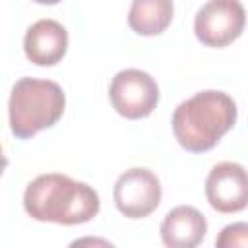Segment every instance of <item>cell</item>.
<instances>
[{"instance_id": "6da1fadb", "label": "cell", "mask_w": 248, "mask_h": 248, "mask_svg": "<svg viewBox=\"0 0 248 248\" xmlns=\"http://www.w3.org/2000/svg\"><path fill=\"white\" fill-rule=\"evenodd\" d=\"M23 207L35 221L58 225H79L91 221L101 207L99 194L85 182L66 174H41L23 194Z\"/></svg>"}, {"instance_id": "7a4b0ae2", "label": "cell", "mask_w": 248, "mask_h": 248, "mask_svg": "<svg viewBox=\"0 0 248 248\" xmlns=\"http://www.w3.org/2000/svg\"><path fill=\"white\" fill-rule=\"evenodd\" d=\"M236 103L223 91L207 89L182 101L172 112V132L190 153H203L234 126Z\"/></svg>"}, {"instance_id": "3957f363", "label": "cell", "mask_w": 248, "mask_h": 248, "mask_svg": "<svg viewBox=\"0 0 248 248\" xmlns=\"http://www.w3.org/2000/svg\"><path fill=\"white\" fill-rule=\"evenodd\" d=\"M66 107L64 91L50 79L21 78L14 83L8 112L10 130L16 138L27 140L37 132L54 126Z\"/></svg>"}, {"instance_id": "277c9868", "label": "cell", "mask_w": 248, "mask_h": 248, "mask_svg": "<svg viewBox=\"0 0 248 248\" xmlns=\"http://www.w3.org/2000/svg\"><path fill=\"white\" fill-rule=\"evenodd\" d=\"M246 25V12L238 0H209L194 19V33L205 46L221 48L236 41Z\"/></svg>"}, {"instance_id": "5b68a950", "label": "cell", "mask_w": 248, "mask_h": 248, "mask_svg": "<svg viewBox=\"0 0 248 248\" xmlns=\"http://www.w3.org/2000/svg\"><path fill=\"white\" fill-rule=\"evenodd\" d=\"M108 97L114 110L130 120L145 118L153 112L159 101V87L155 79L136 68L118 72L108 87Z\"/></svg>"}, {"instance_id": "8992f818", "label": "cell", "mask_w": 248, "mask_h": 248, "mask_svg": "<svg viewBox=\"0 0 248 248\" xmlns=\"http://www.w3.org/2000/svg\"><path fill=\"white\" fill-rule=\"evenodd\" d=\"M161 182L149 169L124 170L112 190L116 209L128 219H141L153 213L161 203Z\"/></svg>"}, {"instance_id": "52a82bcc", "label": "cell", "mask_w": 248, "mask_h": 248, "mask_svg": "<svg viewBox=\"0 0 248 248\" xmlns=\"http://www.w3.org/2000/svg\"><path fill=\"white\" fill-rule=\"evenodd\" d=\"M205 198L219 213H236L248 207V170L238 163H219L205 178Z\"/></svg>"}, {"instance_id": "ba28073f", "label": "cell", "mask_w": 248, "mask_h": 248, "mask_svg": "<svg viewBox=\"0 0 248 248\" xmlns=\"http://www.w3.org/2000/svg\"><path fill=\"white\" fill-rule=\"evenodd\" d=\"M23 50L29 62L37 66H54L68 50V31L54 19H39L27 29Z\"/></svg>"}, {"instance_id": "9c48e42d", "label": "cell", "mask_w": 248, "mask_h": 248, "mask_svg": "<svg viewBox=\"0 0 248 248\" xmlns=\"http://www.w3.org/2000/svg\"><path fill=\"white\" fill-rule=\"evenodd\" d=\"M207 232V221L192 205H178L170 209L161 223V240L170 248H194Z\"/></svg>"}, {"instance_id": "30bf717a", "label": "cell", "mask_w": 248, "mask_h": 248, "mask_svg": "<svg viewBox=\"0 0 248 248\" xmlns=\"http://www.w3.org/2000/svg\"><path fill=\"white\" fill-rule=\"evenodd\" d=\"M172 0H132L128 25L143 37L163 33L172 19Z\"/></svg>"}, {"instance_id": "8fae6325", "label": "cell", "mask_w": 248, "mask_h": 248, "mask_svg": "<svg viewBox=\"0 0 248 248\" xmlns=\"http://www.w3.org/2000/svg\"><path fill=\"white\" fill-rule=\"evenodd\" d=\"M217 248H248V223L227 225L215 238Z\"/></svg>"}, {"instance_id": "7c38bea8", "label": "cell", "mask_w": 248, "mask_h": 248, "mask_svg": "<svg viewBox=\"0 0 248 248\" xmlns=\"http://www.w3.org/2000/svg\"><path fill=\"white\" fill-rule=\"evenodd\" d=\"M33 2H37V4H58L60 0H33Z\"/></svg>"}]
</instances>
